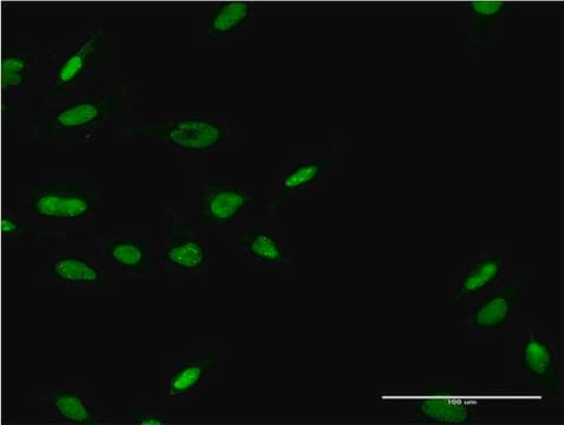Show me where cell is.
<instances>
[{
  "label": "cell",
  "instance_id": "obj_18",
  "mask_svg": "<svg viewBox=\"0 0 564 425\" xmlns=\"http://www.w3.org/2000/svg\"><path fill=\"white\" fill-rule=\"evenodd\" d=\"M258 8L248 3H224L203 21L206 39H221L235 34L254 19Z\"/></svg>",
  "mask_w": 564,
  "mask_h": 425
},
{
  "label": "cell",
  "instance_id": "obj_20",
  "mask_svg": "<svg viewBox=\"0 0 564 425\" xmlns=\"http://www.w3.org/2000/svg\"><path fill=\"white\" fill-rule=\"evenodd\" d=\"M29 227L24 220L11 211L6 212L2 220V232L6 239L11 240L17 237L28 236Z\"/></svg>",
  "mask_w": 564,
  "mask_h": 425
},
{
  "label": "cell",
  "instance_id": "obj_1",
  "mask_svg": "<svg viewBox=\"0 0 564 425\" xmlns=\"http://www.w3.org/2000/svg\"><path fill=\"white\" fill-rule=\"evenodd\" d=\"M528 280V265L513 266L500 283L470 303L463 329L474 341L506 340L517 335L529 316Z\"/></svg>",
  "mask_w": 564,
  "mask_h": 425
},
{
  "label": "cell",
  "instance_id": "obj_3",
  "mask_svg": "<svg viewBox=\"0 0 564 425\" xmlns=\"http://www.w3.org/2000/svg\"><path fill=\"white\" fill-rule=\"evenodd\" d=\"M33 218L58 225L88 220L98 206L95 184L83 175H54L23 198Z\"/></svg>",
  "mask_w": 564,
  "mask_h": 425
},
{
  "label": "cell",
  "instance_id": "obj_15",
  "mask_svg": "<svg viewBox=\"0 0 564 425\" xmlns=\"http://www.w3.org/2000/svg\"><path fill=\"white\" fill-rule=\"evenodd\" d=\"M518 6L503 2H471L456 8L457 19L467 26L473 46H482L500 35Z\"/></svg>",
  "mask_w": 564,
  "mask_h": 425
},
{
  "label": "cell",
  "instance_id": "obj_8",
  "mask_svg": "<svg viewBox=\"0 0 564 425\" xmlns=\"http://www.w3.org/2000/svg\"><path fill=\"white\" fill-rule=\"evenodd\" d=\"M126 91L116 89L101 96L86 98L62 107L41 123L39 133L46 138L89 135L109 123L126 103Z\"/></svg>",
  "mask_w": 564,
  "mask_h": 425
},
{
  "label": "cell",
  "instance_id": "obj_11",
  "mask_svg": "<svg viewBox=\"0 0 564 425\" xmlns=\"http://www.w3.org/2000/svg\"><path fill=\"white\" fill-rule=\"evenodd\" d=\"M95 252L111 274L123 280H142L152 273L151 243L140 233H116L99 242Z\"/></svg>",
  "mask_w": 564,
  "mask_h": 425
},
{
  "label": "cell",
  "instance_id": "obj_5",
  "mask_svg": "<svg viewBox=\"0 0 564 425\" xmlns=\"http://www.w3.org/2000/svg\"><path fill=\"white\" fill-rule=\"evenodd\" d=\"M129 129L132 135L188 153L213 151L228 139L226 126L209 117L151 118Z\"/></svg>",
  "mask_w": 564,
  "mask_h": 425
},
{
  "label": "cell",
  "instance_id": "obj_19",
  "mask_svg": "<svg viewBox=\"0 0 564 425\" xmlns=\"http://www.w3.org/2000/svg\"><path fill=\"white\" fill-rule=\"evenodd\" d=\"M35 72V62L22 54H7L3 59V86L6 90L22 87Z\"/></svg>",
  "mask_w": 564,
  "mask_h": 425
},
{
  "label": "cell",
  "instance_id": "obj_9",
  "mask_svg": "<svg viewBox=\"0 0 564 425\" xmlns=\"http://www.w3.org/2000/svg\"><path fill=\"white\" fill-rule=\"evenodd\" d=\"M511 252L506 244L475 249L468 263L454 268L453 299L467 304L500 283L511 270Z\"/></svg>",
  "mask_w": 564,
  "mask_h": 425
},
{
  "label": "cell",
  "instance_id": "obj_21",
  "mask_svg": "<svg viewBox=\"0 0 564 425\" xmlns=\"http://www.w3.org/2000/svg\"><path fill=\"white\" fill-rule=\"evenodd\" d=\"M131 422L134 424L163 425L170 424L171 419L152 411L151 407H135L131 414Z\"/></svg>",
  "mask_w": 564,
  "mask_h": 425
},
{
  "label": "cell",
  "instance_id": "obj_16",
  "mask_svg": "<svg viewBox=\"0 0 564 425\" xmlns=\"http://www.w3.org/2000/svg\"><path fill=\"white\" fill-rule=\"evenodd\" d=\"M42 411L47 417L66 424L96 425L106 419L99 416L94 402L73 386H56L40 397Z\"/></svg>",
  "mask_w": 564,
  "mask_h": 425
},
{
  "label": "cell",
  "instance_id": "obj_2",
  "mask_svg": "<svg viewBox=\"0 0 564 425\" xmlns=\"http://www.w3.org/2000/svg\"><path fill=\"white\" fill-rule=\"evenodd\" d=\"M509 375L528 381L546 399L563 397V341L551 336L549 325L527 320L521 326L509 351Z\"/></svg>",
  "mask_w": 564,
  "mask_h": 425
},
{
  "label": "cell",
  "instance_id": "obj_14",
  "mask_svg": "<svg viewBox=\"0 0 564 425\" xmlns=\"http://www.w3.org/2000/svg\"><path fill=\"white\" fill-rule=\"evenodd\" d=\"M221 364L218 347L208 346L187 358L170 362L167 394L171 399L189 397L205 389L213 372Z\"/></svg>",
  "mask_w": 564,
  "mask_h": 425
},
{
  "label": "cell",
  "instance_id": "obj_4",
  "mask_svg": "<svg viewBox=\"0 0 564 425\" xmlns=\"http://www.w3.org/2000/svg\"><path fill=\"white\" fill-rule=\"evenodd\" d=\"M469 380L434 379L414 390L410 412L427 424L466 425L479 422L485 400Z\"/></svg>",
  "mask_w": 564,
  "mask_h": 425
},
{
  "label": "cell",
  "instance_id": "obj_13",
  "mask_svg": "<svg viewBox=\"0 0 564 425\" xmlns=\"http://www.w3.org/2000/svg\"><path fill=\"white\" fill-rule=\"evenodd\" d=\"M337 160L338 154L335 152L291 154L285 162L281 188L269 201V206L272 209L279 208L288 200L317 187Z\"/></svg>",
  "mask_w": 564,
  "mask_h": 425
},
{
  "label": "cell",
  "instance_id": "obj_10",
  "mask_svg": "<svg viewBox=\"0 0 564 425\" xmlns=\"http://www.w3.org/2000/svg\"><path fill=\"white\" fill-rule=\"evenodd\" d=\"M56 284L77 291L108 293L115 287L112 274L96 252L69 249L59 252L46 266Z\"/></svg>",
  "mask_w": 564,
  "mask_h": 425
},
{
  "label": "cell",
  "instance_id": "obj_7",
  "mask_svg": "<svg viewBox=\"0 0 564 425\" xmlns=\"http://www.w3.org/2000/svg\"><path fill=\"white\" fill-rule=\"evenodd\" d=\"M107 35L104 29H95L74 43L65 46L56 57L53 84L48 88L47 102L56 103L85 86L95 77L106 57Z\"/></svg>",
  "mask_w": 564,
  "mask_h": 425
},
{
  "label": "cell",
  "instance_id": "obj_12",
  "mask_svg": "<svg viewBox=\"0 0 564 425\" xmlns=\"http://www.w3.org/2000/svg\"><path fill=\"white\" fill-rule=\"evenodd\" d=\"M254 201L251 190L208 179L197 192L196 212L205 226L224 228L234 224Z\"/></svg>",
  "mask_w": 564,
  "mask_h": 425
},
{
  "label": "cell",
  "instance_id": "obj_6",
  "mask_svg": "<svg viewBox=\"0 0 564 425\" xmlns=\"http://www.w3.org/2000/svg\"><path fill=\"white\" fill-rule=\"evenodd\" d=\"M159 263L177 282L195 283L207 275V235L180 210L170 212V235L159 252Z\"/></svg>",
  "mask_w": 564,
  "mask_h": 425
},
{
  "label": "cell",
  "instance_id": "obj_17",
  "mask_svg": "<svg viewBox=\"0 0 564 425\" xmlns=\"http://www.w3.org/2000/svg\"><path fill=\"white\" fill-rule=\"evenodd\" d=\"M239 248L264 265H292L294 258L282 247L281 240L263 228H248L237 240Z\"/></svg>",
  "mask_w": 564,
  "mask_h": 425
}]
</instances>
